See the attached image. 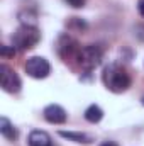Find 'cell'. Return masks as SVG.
<instances>
[{
  "label": "cell",
  "instance_id": "9a60e30c",
  "mask_svg": "<svg viewBox=\"0 0 144 146\" xmlns=\"http://www.w3.org/2000/svg\"><path fill=\"white\" fill-rule=\"evenodd\" d=\"M70 7H73V9H81V7H85V2L87 0H65Z\"/></svg>",
  "mask_w": 144,
  "mask_h": 146
},
{
  "label": "cell",
  "instance_id": "2e32d148",
  "mask_svg": "<svg viewBox=\"0 0 144 146\" xmlns=\"http://www.w3.org/2000/svg\"><path fill=\"white\" fill-rule=\"evenodd\" d=\"M137 9H139V14L144 17V0H139V3H137Z\"/></svg>",
  "mask_w": 144,
  "mask_h": 146
},
{
  "label": "cell",
  "instance_id": "ac0fdd59",
  "mask_svg": "<svg viewBox=\"0 0 144 146\" xmlns=\"http://www.w3.org/2000/svg\"><path fill=\"white\" fill-rule=\"evenodd\" d=\"M141 104H143V106H144V97H143V99H141Z\"/></svg>",
  "mask_w": 144,
  "mask_h": 146
},
{
  "label": "cell",
  "instance_id": "6da1fadb",
  "mask_svg": "<svg viewBox=\"0 0 144 146\" xmlns=\"http://www.w3.org/2000/svg\"><path fill=\"white\" fill-rule=\"evenodd\" d=\"M102 80H104V85L114 94H122L131 87L129 73L117 63H110L108 66H105L102 73Z\"/></svg>",
  "mask_w": 144,
  "mask_h": 146
},
{
  "label": "cell",
  "instance_id": "7a4b0ae2",
  "mask_svg": "<svg viewBox=\"0 0 144 146\" xmlns=\"http://www.w3.org/2000/svg\"><path fill=\"white\" fill-rule=\"evenodd\" d=\"M41 41V33L36 26H26L22 24L14 34H12V46L19 51L32 49Z\"/></svg>",
  "mask_w": 144,
  "mask_h": 146
},
{
  "label": "cell",
  "instance_id": "277c9868",
  "mask_svg": "<svg viewBox=\"0 0 144 146\" xmlns=\"http://www.w3.org/2000/svg\"><path fill=\"white\" fill-rule=\"evenodd\" d=\"M26 73L31 76V78H36V80H41V78H46L49 73H51V65L46 58L42 56H31L27 61H26Z\"/></svg>",
  "mask_w": 144,
  "mask_h": 146
},
{
  "label": "cell",
  "instance_id": "7c38bea8",
  "mask_svg": "<svg viewBox=\"0 0 144 146\" xmlns=\"http://www.w3.org/2000/svg\"><path fill=\"white\" fill-rule=\"evenodd\" d=\"M66 27H68L70 31H78V33H81V31H87L88 24H87L83 19H80V17H70V19L66 21Z\"/></svg>",
  "mask_w": 144,
  "mask_h": 146
},
{
  "label": "cell",
  "instance_id": "8fae6325",
  "mask_svg": "<svg viewBox=\"0 0 144 146\" xmlns=\"http://www.w3.org/2000/svg\"><path fill=\"white\" fill-rule=\"evenodd\" d=\"M102 117H104V110L100 109L97 104L88 106V107H87V110H85V119H87L88 122H92V124L100 122V121H102Z\"/></svg>",
  "mask_w": 144,
  "mask_h": 146
},
{
  "label": "cell",
  "instance_id": "3957f363",
  "mask_svg": "<svg viewBox=\"0 0 144 146\" xmlns=\"http://www.w3.org/2000/svg\"><path fill=\"white\" fill-rule=\"evenodd\" d=\"M102 60H104V48L100 44H88L81 48L78 56V63L87 72H92L93 68H97L102 63Z\"/></svg>",
  "mask_w": 144,
  "mask_h": 146
},
{
  "label": "cell",
  "instance_id": "4fadbf2b",
  "mask_svg": "<svg viewBox=\"0 0 144 146\" xmlns=\"http://www.w3.org/2000/svg\"><path fill=\"white\" fill-rule=\"evenodd\" d=\"M134 36H136V39H139L141 42H144V24L134 26Z\"/></svg>",
  "mask_w": 144,
  "mask_h": 146
},
{
  "label": "cell",
  "instance_id": "e0dca14e",
  "mask_svg": "<svg viewBox=\"0 0 144 146\" xmlns=\"http://www.w3.org/2000/svg\"><path fill=\"white\" fill-rule=\"evenodd\" d=\"M100 146H119V145H117V143H114V141H104Z\"/></svg>",
  "mask_w": 144,
  "mask_h": 146
},
{
  "label": "cell",
  "instance_id": "5b68a950",
  "mask_svg": "<svg viewBox=\"0 0 144 146\" xmlns=\"http://www.w3.org/2000/svg\"><path fill=\"white\" fill-rule=\"evenodd\" d=\"M0 85L7 94H17L20 90V78L7 65H0Z\"/></svg>",
  "mask_w": 144,
  "mask_h": 146
},
{
  "label": "cell",
  "instance_id": "ba28073f",
  "mask_svg": "<svg viewBox=\"0 0 144 146\" xmlns=\"http://www.w3.org/2000/svg\"><path fill=\"white\" fill-rule=\"evenodd\" d=\"M27 143H29V146H53L51 136L46 131H41V129H34V131L29 133Z\"/></svg>",
  "mask_w": 144,
  "mask_h": 146
},
{
  "label": "cell",
  "instance_id": "30bf717a",
  "mask_svg": "<svg viewBox=\"0 0 144 146\" xmlns=\"http://www.w3.org/2000/svg\"><path fill=\"white\" fill-rule=\"evenodd\" d=\"M0 133H2V136H3L5 139H9V141H15L17 136H19L17 129L14 127V124H12L7 117H0Z\"/></svg>",
  "mask_w": 144,
  "mask_h": 146
},
{
  "label": "cell",
  "instance_id": "9c48e42d",
  "mask_svg": "<svg viewBox=\"0 0 144 146\" xmlns=\"http://www.w3.org/2000/svg\"><path fill=\"white\" fill-rule=\"evenodd\" d=\"M61 138L68 139V141H73V143H78V145H90L93 139L85 134V133H75V131H59L58 133Z\"/></svg>",
  "mask_w": 144,
  "mask_h": 146
},
{
  "label": "cell",
  "instance_id": "8992f818",
  "mask_svg": "<svg viewBox=\"0 0 144 146\" xmlns=\"http://www.w3.org/2000/svg\"><path fill=\"white\" fill-rule=\"evenodd\" d=\"M80 51H81V46L73 37H70L68 34H63V36L59 37V41H58V53H59V56L65 61H68V60H78Z\"/></svg>",
  "mask_w": 144,
  "mask_h": 146
},
{
  "label": "cell",
  "instance_id": "52a82bcc",
  "mask_svg": "<svg viewBox=\"0 0 144 146\" xmlns=\"http://www.w3.org/2000/svg\"><path fill=\"white\" fill-rule=\"evenodd\" d=\"M42 115H44V119H46L49 124H65L66 119H68L66 110L63 109L61 106H58V104H49V106H46L44 110H42Z\"/></svg>",
  "mask_w": 144,
  "mask_h": 146
},
{
  "label": "cell",
  "instance_id": "5bb4252c",
  "mask_svg": "<svg viewBox=\"0 0 144 146\" xmlns=\"http://www.w3.org/2000/svg\"><path fill=\"white\" fill-rule=\"evenodd\" d=\"M0 54L5 56V58H7V56H14V54H15V48H14V46H12V48L2 46V48H0Z\"/></svg>",
  "mask_w": 144,
  "mask_h": 146
}]
</instances>
